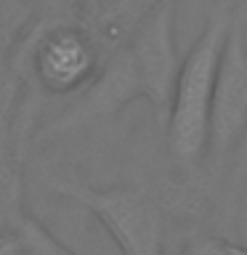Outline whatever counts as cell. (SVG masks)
<instances>
[{
    "label": "cell",
    "instance_id": "1",
    "mask_svg": "<svg viewBox=\"0 0 247 255\" xmlns=\"http://www.w3.org/2000/svg\"><path fill=\"white\" fill-rule=\"evenodd\" d=\"M183 56L175 43V0H157L53 128L61 133L115 117L138 99L149 104L157 125L165 128Z\"/></svg>",
    "mask_w": 247,
    "mask_h": 255
},
{
    "label": "cell",
    "instance_id": "5",
    "mask_svg": "<svg viewBox=\"0 0 247 255\" xmlns=\"http://www.w3.org/2000/svg\"><path fill=\"white\" fill-rule=\"evenodd\" d=\"M40 77L48 83V88L56 91H72L83 85V80L91 72V48L85 40H80L72 32L51 37L40 48Z\"/></svg>",
    "mask_w": 247,
    "mask_h": 255
},
{
    "label": "cell",
    "instance_id": "6",
    "mask_svg": "<svg viewBox=\"0 0 247 255\" xmlns=\"http://www.w3.org/2000/svg\"><path fill=\"white\" fill-rule=\"evenodd\" d=\"M0 255H75L37 218L21 215L8 234H0Z\"/></svg>",
    "mask_w": 247,
    "mask_h": 255
},
{
    "label": "cell",
    "instance_id": "4",
    "mask_svg": "<svg viewBox=\"0 0 247 255\" xmlns=\"http://www.w3.org/2000/svg\"><path fill=\"white\" fill-rule=\"evenodd\" d=\"M247 138V16L234 8L229 37L221 53L210 109V149L205 167L223 170V162Z\"/></svg>",
    "mask_w": 247,
    "mask_h": 255
},
{
    "label": "cell",
    "instance_id": "3",
    "mask_svg": "<svg viewBox=\"0 0 247 255\" xmlns=\"http://www.w3.org/2000/svg\"><path fill=\"white\" fill-rule=\"evenodd\" d=\"M48 186L91 213L123 255H165V215L149 191L135 186L101 189L61 178H48Z\"/></svg>",
    "mask_w": 247,
    "mask_h": 255
},
{
    "label": "cell",
    "instance_id": "8",
    "mask_svg": "<svg viewBox=\"0 0 247 255\" xmlns=\"http://www.w3.org/2000/svg\"><path fill=\"white\" fill-rule=\"evenodd\" d=\"M245 146H247V138H245ZM245 162H247V151H245Z\"/></svg>",
    "mask_w": 247,
    "mask_h": 255
},
{
    "label": "cell",
    "instance_id": "2",
    "mask_svg": "<svg viewBox=\"0 0 247 255\" xmlns=\"http://www.w3.org/2000/svg\"><path fill=\"white\" fill-rule=\"evenodd\" d=\"M231 16L234 11L226 5L213 8L199 37L183 56L178 80H175L173 104L165 120V143L173 167L183 175H197L207 162L213 91Z\"/></svg>",
    "mask_w": 247,
    "mask_h": 255
},
{
    "label": "cell",
    "instance_id": "7",
    "mask_svg": "<svg viewBox=\"0 0 247 255\" xmlns=\"http://www.w3.org/2000/svg\"><path fill=\"white\" fill-rule=\"evenodd\" d=\"M181 255H247V247L223 237L202 234V237H191Z\"/></svg>",
    "mask_w": 247,
    "mask_h": 255
}]
</instances>
